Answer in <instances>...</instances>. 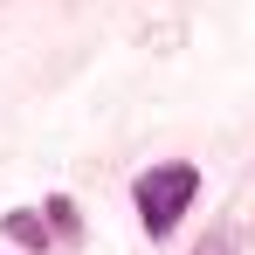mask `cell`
I'll return each mask as SVG.
<instances>
[{
	"label": "cell",
	"instance_id": "cell-1",
	"mask_svg": "<svg viewBox=\"0 0 255 255\" xmlns=\"http://www.w3.org/2000/svg\"><path fill=\"white\" fill-rule=\"evenodd\" d=\"M193 193H200V172L193 166H152L138 179V221H145L152 235H166L172 221L193 207Z\"/></svg>",
	"mask_w": 255,
	"mask_h": 255
},
{
	"label": "cell",
	"instance_id": "cell-2",
	"mask_svg": "<svg viewBox=\"0 0 255 255\" xmlns=\"http://www.w3.org/2000/svg\"><path fill=\"white\" fill-rule=\"evenodd\" d=\"M193 255H242V249H235V235H228V228H214V235H207Z\"/></svg>",
	"mask_w": 255,
	"mask_h": 255
}]
</instances>
